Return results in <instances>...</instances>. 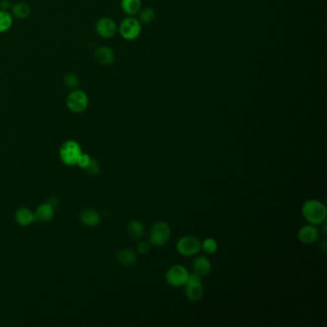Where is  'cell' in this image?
Segmentation results:
<instances>
[{"label": "cell", "instance_id": "obj_17", "mask_svg": "<svg viewBox=\"0 0 327 327\" xmlns=\"http://www.w3.org/2000/svg\"><path fill=\"white\" fill-rule=\"evenodd\" d=\"M15 218H16V221L18 222L20 226H23V227L29 226L30 224H32L33 222L35 221L34 213L26 207L18 208V210L16 211Z\"/></svg>", "mask_w": 327, "mask_h": 327}, {"label": "cell", "instance_id": "obj_1", "mask_svg": "<svg viewBox=\"0 0 327 327\" xmlns=\"http://www.w3.org/2000/svg\"><path fill=\"white\" fill-rule=\"evenodd\" d=\"M301 214L308 224L315 226H319L326 221V207L318 200H308L303 203Z\"/></svg>", "mask_w": 327, "mask_h": 327}, {"label": "cell", "instance_id": "obj_18", "mask_svg": "<svg viewBox=\"0 0 327 327\" xmlns=\"http://www.w3.org/2000/svg\"><path fill=\"white\" fill-rule=\"evenodd\" d=\"M121 8L127 15L133 16L137 14L141 9V1L140 0H122Z\"/></svg>", "mask_w": 327, "mask_h": 327}, {"label": "cell", "instance_id": "obj_2", "mask_svg": "<svg viewBox=\"0 0 327 327\" xmlns=\"http://www.w3.org/2000/svg\"><path fill=\"white\" fill-rule=\"evenodd\" d=\"M171 238V228L166 222H156L149 232V242L155 247L165 246Z\"/></svg>", "mask_w": 327, "mask_h": 327}, {"label": "cell", "instance_id": "obj_19", "mask_svg": "<svg viewBox=\"0 0 327 327\" xmlns=\"http://www.w3.org/2000/svg\"><path fill=\"white\" fill-rule=\"evenodd\" d=\"M12 13L14 15V17L18 18V19H25L30 16L31 13V9L28 6V4L24 3V2H18L17 4H15L12 8Z\"/></svg>", "mask_w": 327, "mask_h": 327}, {"label": "cell", "instance_id": "obj_4", "mask_svg": "<svg viewBox=\"0 0 327 327\" xmlns=\"http://www.w3.org/2000/svg\"><path fill=\"white\" fill-rule=\"evenodd\" d=\"M176 248L183 257H195L201 251V241L193 235H186L177 240Z\"/></svg>", "mask_w": 327, "mask_h": 327}, {"label": "cell", "instance_id": "obj_27", "mask_svg": "<svg viewBox=\"0 0 327 327\" xmlns=\"http://www.w3.org/2000/svg\"><path fill=\"white\" fill-rule=\"evenodd\" d=\"M11 4H10V0H0V10H4V11H8L10 8Z\"/></svg>", "mask_w": 327, "mask_h": 327}, {"label": "cell", "instance_id": "obj_23", "mask_svg": "<svg viewBox=\"0 0 327 327\" xmlns=\"http://www.w3.org/2000/svg\"><path fill=\"white\" fill-rule=\"evenodd\" d=\"M63 83L68 89H75L77 87V85L79 84V78L74 73H68L64 76Z\"/></svg>", "mask_w": 327, "mask_h": 327}, {"label": "cell", "instance_id": "obj_25", "mask_svg": "<svg viewBox=\"0 0 327 327\" xmlns=\"http://www.w3.org/2000/svg\"><path fill=\"white\" fill-rule=\"evenodd\" d=\"M100 169H101V167H100V164H99L97 160L91 159V161H90L88 168L86 169V170L88 171V173L90 174V175H96V174L99 173Z\"/></svg>", "mask_w": 327, "mask_h": 327}, {"label": "cell", "instance_id": "obj_8", "mask_svg": "<svg viewBox=\"0 0 327 327\" xmlns=\"http://www.w3.org/2000/svg\"><path fill=\"white\" fill-rule=\"evenodd\" d=\"M119 32L122 38L127 41L135 40L141 32V23L136 18H125L119 27Z\"/></svg>", "mask_w": 327, "mask_h": 327}, {"label": "cell", "instance_id": "obj_9", "mask_svg": "<svg viewBox=\"0 0 327 327\" xmlns=\"http://www.w3.org/2000/svg\"><path fill=\"white\" fill-rule=\"evenodd\" d=\"M320 230L318 226L307 224L302 226L298 232V238L303 245H312L319 239Z\"/></svg>", "mask_w": 327, "mask_h": 327}, {"label": "cell", "instance_id": "obj_22", "mask_svg": "<svg viewBox=\"0 0 327 327\" xmlns=\"http://www.w3.org/2000/svg\"><path fill=\"white\" fill-rule=\"evenodd\" d=\"M156 18V13L152 8H145L139 13V22L149 24Z\"/></svg>", "mask_w": 327, "mask_h": 327}, {"label": "cell", "instance_id": "obj_6", "mask_svg": "<svg viewBox=\"0 0 327 327\" xmlns=\"http://www.w3.org/2000/svg\"><path fill=\"white\" fill-rule=\"evenodd\" d=\"M186 287V296L187 300L190 301H199L203 298L204 294L202 276L199 274H189L188 279L185 285Z\"/></svg>", "mask_w": 327, "mask_h": 327}, {"label": "cell", "instance_id": "obj_13", "mask_svg": "<svg viewBox=\"0 0 327 327\" xmlns=\"http://www.w3.org/2000/svg\"><path fill=\"white\" fill-rule=\"evenodd\" d=\"M116 260L123 266H133L137 262V255L131 248H122L117 251Z\"/></svg>", "mask_w": 327, "mask_h": 327}, {"label": "cell", "instance_id": "obj_5", "mask_svg": "<svg viewBox=\"0 0 327 327\" xmlns=\"http://www.w3.org/2000/svg\"><path fill=\"white\" fill-rule=\"evenodd\" d=\"M189 276V272L186 267L180 264L171 266L165 274V280L169 286L174 288L184 287Z\"/></svg>", "mask_w": 327, "mask_h": 327}, {"label": "cell", "instance_id": "obj_12", "mask_svg": "<svg viewBox=\"0 0 327 327\" xmlns=\"http://www.w3.org/2000/svg\"><path fill=\"white\" fill-rule=\"evenodd\" d=\"M192 267L195 274H199L200 276H206L212 270V263L207 257L201 256L194 258Z\"/></svg>", "mask_w": 327, "mask_h": 327}, {"label": "cell", "instance_id": "obj_14", "mask_svg": "<svg viewBox=\"0 0 327 327\" xmlns=\"http://www.w3.org/2000/svg\"><path fill=\"white\" fill-rule=\"evenodd\" d=\"M54 206L50 203H42L40 204L37 209L35 215V220L41 222H49L53 219Z\"/></svg>", "mask_w": 327, "mask_h": 327}, {"label": "cell", "instance_id": "obj_21", "mask_svg": "<svg viewBox=\"0 0 327 327\" xmlns=\"http://www.w3.org/2000/svg\"><path fill=\"white\" fill-rule=\"evenodd\" d=\"M201 249H203L206 255H213L218 249V243L215 239L205 238L201 242Z\"/></svg>", "mask_w": 327, "mask_h": 327}, {"label": "cell", "instance_id": "obj_15", "mask_svg": "<svg viewBox=\"0 0 327 327\" xmlns=\"http://www.w3.org/2000/svg\"><path fill=\"white\" fill-rule=\"evenodd\" d=\"M80 220L87 227H96L100 223V215L95 209L88 208L81 212Z\"/></svg>", "mask_w": 327, "mask_h": 327}, {"label": "cell", "instance_id": "obj_28", "mask_svg": "<svg viewBox=\"0 0 327 327\" xmlns=\"http://www.w3.org/2000/svg\"><path fill=\"white\" fill-rule=\"evenodd\" d=\"M318 248H319V250H321L322 252H325V251H326V241H325V240H322V241L319 243Z\"/></svg>", "mask_w": 327, "mask_h": 327}, {"label": "cell", "instance_id": "obj_26", "mask_svg": "<svg viewBox=\"0 0 327 327\" xmlns=\"http://www.w3.org/2000/svg\"><path fill=\"white\" fill-rule=\"evenodd\" d=\"M91 159H92L89 157L88 154H82L81 157H80L79 161H78V164L77 165L79 166L80 168L85 169L86 170V169L88 168V166H89Z\"/></svg>", "mask_w": 327, "mask_h": 327}, {"label": "cell", "instance_id": "obj_7", "mask_svg": "<svg viewBox=\"0 0 327 327\" xmlns=\"http://www.w3.org/2000/svg\"><path fill=\"white\" fill-rule=\"evenodd\" d=\"M89 102L88 94L82 89L72 90L66 97V106L70 112L75 114L86 111L89 106Z\"/></svg>", "mask_w": 327, "mask_h": 327}, {"label": "cell", "instance_id": "obj_3", "mask_svg": "<svg viewBox=\"0 0 327 327\" xmlns=\"http://www.w3.org/2000/svg\"><path fill=\"white\" fill-rule=\"evenodd\" d=\"M82 154L79 143L74 140H68L62 144L60 150V158L64 164L74 166L78 164Z\"/></svg>", "mask_w": 327, "mask_h": 327}, {"label": "cell", "instance_id": "obj_16", "mask_svg": "<svg viewBox=\"0 0 327 327\" xmlns=\"http://www.w3.org/2000/svg\"><path fill=\"white\" fill-rule=\"evenodd\" d=\"M127 230L132 238L141 239L145 233V226L141 221L133 219L128 223Z\"/></svg>", "mask_w": 327, "mask_h": 327}, {"label": "cell", "instance_id": "obj_20", "mask_svg": "<svg viewBox=\"0 0 327 327\" xmlns=\"http://www.w3.org/2000/svg\"><path fill=\"white\" fill-rule=\"evenodd\" d=\"M14 19L12 14L8 11L0 10V33H4L8 31L13 25Z\"/></svg>", "mask_w": 327, "mask_h": 327}, {"label": "cell", "instance_id": "obj_11", "mask_svg": "<svg viewBox=\"0 0 327 327\" xmlns=\"http://www.w3.org/2000/svg\"><path fill=\"white\" fill-rule=\"evenodd\" d=\"M94 59L101 65H110L115 62V54L112 48L100 46L94 52Z\"/></svg>", "mask_w": 327, "mask_h": 327}, {"label": "cell", "instance_id": "obj_24", "mask_svg": "<svg viewBox=\"0 0 327 327\" xmlns=\"http://www.w3.org/2000/svg\"><path fill=\"white\" fill-rule=\"evenodd\" d=\"M136 250L140 255H147V253H149L151 250L150 242H148V241H139L137 243V245H136Z\"/></svg>", "mask_w": 327, "mask_h": 327}, {"label": "cell", "instance_id": "obj_10", "mask_svg": "<svg viewBox=\"0 0 327 327\" xmlns=\"http://www.w3.org/2000/svg\"><path fill=\"white\" fill-rule=\"evenodd\" d=\"M95 30H96V33L101 38L111 39L115 35V33L117 31V25H116L115 20L105 17V18L98 19V21L95 24Z\"/></svg>", "mask_w": 327, "mask_h": 327}]
</instances>
